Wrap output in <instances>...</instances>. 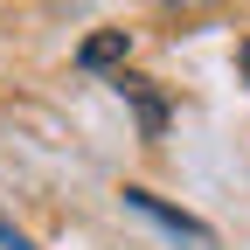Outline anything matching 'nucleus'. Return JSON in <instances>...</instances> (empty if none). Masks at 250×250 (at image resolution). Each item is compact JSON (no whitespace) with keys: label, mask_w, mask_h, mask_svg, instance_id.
I'll return each instance as SVG.
<instances>
[{"label":"nucleus","mask_w":250,"mask_h":250,"mask_svg":"<svg viewBox=\"0 0 250 250\" xmlns=\"http://www.w3.org/2000/svg\"><path fill=\"white\" fill-rule=\"evenodd\" d=\"M125 202H132L139 215H153V223H160V229H174V236H188V243H195V250H208V229H202V223H188V215H181V208H160V202H153V195H146V188H125Z\"/></svg>","instance_id":"nucleus-1"},{"label":"nucleus","mask_w":250,"mask_h":250,"mask_svg":"<svg viewBox=\"0 0 250 250\" xmlns=\"http://www.w3.org/2000/svg\"><path fill=\"white\" fill-rule=\"evenodd\" d=\"M77 56H83V70H104V62H118V56H125V28H104V35H90Z\"/></svg>","instance_id":"nucleus-2"},{"label":"nucleus","mask_w":250,"mask_h":250,"mask_svg":"<svg viewBox=\"0 0 250 250\" xmlns=\"http://www.w3.org/2000/svg\"><path fill=\"white\" fill-rule=\"evenodd\" d=\"M0 243H7V250H28V243H21V229H14V223H0Z\"/></svg>","instance_id":"nucleus-3"},{"label":"nucleus","mask_w":250,"mask_h":250,"mask_svg":"<svg viewBox=\"0 0 250 250\" xmlns=\"http://www.w3.org/2000/svg\"><path fill=\"white\" fill-rule=\"evenodd\" d=\"M236 62H243V77H250V42H243V49H236Z\"/></svg>","instance_id":"nucleus-4"}]
</instances>
